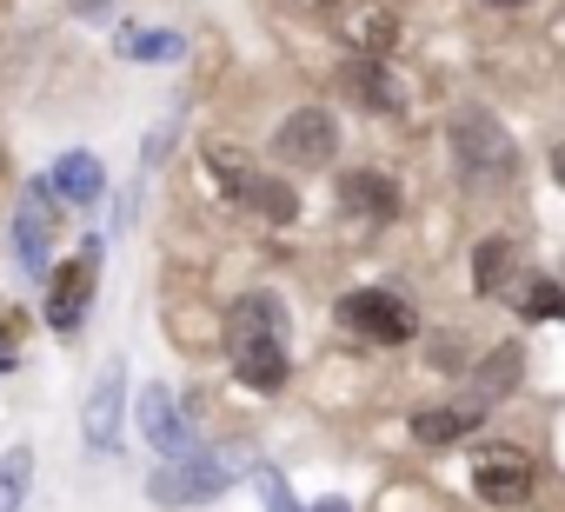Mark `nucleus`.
<instances>
[{"label":"nucleus","instance_id":"nucleus-1","mask_svg":"<svg viewBox=\"0 0 565 512\" xmlns=\"http://www.w3.org/2000/svg\"><path fill=\"white\" fill-rule=\"evenodd\" d=\"M226 353H233V373H239L246 386H259V393L287 386V313H279L273 294H246V300L233 307V340H226Z\"/></svg>","mask_w":565,"mask_h":512},{"label":"nucleus","instance_id":"nucleus-2","mask_svg":"<svg viewBox=\"0 0 565 512\" xmlns=\"http://www.w3.org/2000/svg\"><path fill=\"white\" fill-rule=\"evenodd\" d=\"M452 160H459L466 186L492 193V186H505V180H512L519 147H512V134H505L486 107H459V114H452Z\"/></svg>","mask_w":565,"mask_h":512},{"label":"nucleus","instance_id":"nucleus-3","mask_svg":"<svg viewBox=\"0 0 565 512\" xmlns=\"http://www.w3.org/2000/svg\"><path fill=\"white\" fill-rule=\"evenodd\" d=\"M239 452H186V459H173L160 479H153V499L160 505H206V499H220L233 479H239Z\"/></svg>","mask_w":565,"mask_h":512},{"label":"nucleus","instance_id":"nucleus-4","mask_svg":"<svg viewBox=\"0 0 565 512\" xmlns=\"http://www.w3.org/2000/svg\"><path fill=\"white\" fill-rule=\"evenodd\" d=\"M340 327H353V333L373 340V346H406V340L419 333L413 307H406L399 294H386V287H360V294H347V300H340Z\"/></svg>","mask_w":565,"mask_h":512},{"label":"nucleus","instance_id":"nucleus-5","mask_svg":"<svg viewBox=\"0 0 565 512\" xmlns=\"http://www.w3.org/2000/svg\"><path fill=\"white\" fill-rule=\"evenodd\" d=\"M273 153L287 160V167H327V160L340 153V127H333V114H327V107H300V114H287V120H279V134H273Z\"/></svg>","mask_w":565,"mask_h":512},{"label":"nucleus","instance_id":"nucleus-6","mask_svg":"<svg viewBox=\"0 0 565 512\" xmlns=\"http://www.w3.org/2000/svg\"><path fill=\"white\" fill-rule=\"evenodd\" d=\"M472 486L486 505H525L532 499V459L519 446H486V452H472Z\"/></svg>","mask_w":565,"mask_h":512},{"label":"nucleus","instance_id":"nucleus-7","mask_svg":"<svg viewBox=\"0 0 565 512\" xmlns=\"http://www.w3.org/2000/svg\"><path fill=\"white\" fill-rule=\"evenodd\" d=\"M47 246H54V180H28V200L14 213V253L34 280L47 274Z\"/></svg>","mask_w":565,"mask_h":512},{"label":"nucleus","instance_id":"nucleus-8","mask_svg":"<svg viewBox=\"0 0 565 512\" xmlns=\"http://www.w3.org/2000/svg\"><path fill=\"white\" fill-rule=\"evenodd\" d=\"M120 413H127V373H120V366H100V380H94V393H87V419H81L87 452H114Z\"/></svg>","mask_w":565,"mask_h":512},{"label":"nucleus","instance_id":"nucleus-9","mask_svg":"<svg viewBox=\"0 0 565 512\" xmlns=\"http://www.w3.org/2000/svg\"><path fill=\"white\" fill-rule=\"evenodd\" d=\"M87 307H94V246L81 253V260H67V267L54 274V294H47V327H54V333H74V327L87 320Z\"/></svg>","mask_w":565,"mask_h":512},{"label":"nucleus","instance_id":"nucleus-10","mask_svg":"<svg viewBox=\"0 0 565 512\" xmlns=\"http://www.w3.org/2000/svg\"><path fill=\"white\" fill-rule=\"evenodd\" d=\"M140 433H147V446H153L167 466L186 459V426H180V406H173L167 386H140Z\"/></svg>","mask_w":565,"mask_h":512},{"label":"nucleus","instance_id":"nucleus-11","mask_svg":"<svg viewBox=\"0 0 565 512\" xmlns=\"http://www.w3.org/2000/svg\"><path fill=\"white\" fill-rule=\"evenodd\" d=\"M340 213L386 226V220L399 213V186H393L386 173H347V180H340Z\"/></svg>","mask_w":565,"mask_h":512},{"label":"nucleus","instance_id":"nucleus-12","mask_svg":"<svg viewBox=\"0 0 565 512\" xmlns=\"http://www.w3.org/2000/svg\"><path fill=\"white\" fill-rule=\"evenodd\" d=\"M340 87H347L360 107H373V114H399V87L386 81L380 61H360V54H353V61L340 67Z\"/></svg>","mask_w":565,"mask_h":512},{"label":"nucleus","instance_id":"nucleus-13","mask_svg":"<svg viewBox=\"0 0 565 512\" xmlns=\"http://www.w3.org/2000/svg\"><path fill=\"white\" fill-rule=\"evenodd\" d=\"M347 41H353V54H360V61H386V54L399 47V21H393L386 8H353Z\"/></svg>","mask_w":565,"mask_h":512},{"label":"nucleus","instance_id":"nucleus-14","mask_svg":"<svg viewBox=\"0 0 565 512\" xmlns=\"http://www.w3.org/2000/svg\"><path fill=\"white\" fill-rule=\"evenodd\" d=\"M47 180H54V193H61V200H81V206H94V200L107 193V173H100V160H94V153H61V167H54Z\"/></svg>","mask_w":565,"mask_h":512},{"label":"nucleus","instance_id":"nucleus-15","mask_svg":"<svg viewBox=\"0 0 565 512\" xmlns=\"http://www.w3.org/2000/svg\"><path fill=\"white\" fill-rule=\"evenodd\" d=\"M479 419H486V406H433V413L413 419V439L419 446H452V439L479 433Z\"/></svg>","mask_w":565,"mask_h":512},{"label":"nucleus","instance_id":"nucleus-16","mask_svg":"<svg viewBox=\"0 0 565 512\" xmlns=\"http://www.w3.org/2000/svg\"><path fill=\"white\" fill-rule=\"evenodd\" d=\"M512 267H519V246H512L505 233L479 239V267H472V280H479V294H486V300H505V280H512Z\"/></svg>","mask_w":565,"mask_h":512},{"label":"nucleus","instance_id":"nucleus-17","mask_svg":"<svg viewBox=\"0 0 565 512\" xmlns=\"http://www.w3.org/2000/svg\"><path fill=\"white\" fill-rule=\"evenodd\" d=\"M206 167L226 180V200H239V206H253V193H259V167L246 160V153H233V147H206Z\"/></svg>","mask_w":565,"mask_h":512},{"label":"nucleus","instance_id":"nucleus-18","mask_svg":"<svg viewBox=\"0 0 565 512\" xmlns=\"http://www.w3.org/2000/svg\"><path fill=\"white\" fill-rule=\"evenodd\" d=\"M519 373H525V353L505 340V346H492V360L479 366V406L492 399V393H505V386H519Z\"/></svg>","mask_w":565,"mask_h":512},{"label":"nucleus","instance_id":"nucleus-19","mask_svg":"<svg viewBox=\"0 0 565 512\" xmlns=\"http://www.w3.org/2000/svg\"><path fill=\"white\" fill-rule=\"evenodd\" d=\"M28 479H34V459H28V446H8V452H0V512L28 505Z\"/></svg>","mask_w":565,"mask_h":512},{"label":"nucleus","instance_id":"nucleus-20","mask_svg":"<svg viewBox=\"0 0 565 512\" xmlns=\"http://www.w3.org/2000/svg\"><path fill=\"white\" fill-rule=\"evenodd\" d=\"M114 47H120V61H173V54H180V34H140V28H134V34H120Z\"/></svg>","mask_w":565,"mask_h":512},{"label":"nucleus","instance_id":"nucleus-21","mask_svg":"<svg viewBox=\"0 0 565 512\" xmlns=\"http://www.w3.org/2000/svg\"><path fill=\"white\" fill-rule=\"evenodd\" d=\"M519 307H525V313H532V320H565V294H558V287H552V280H532V287H525V300H519Z\"/></svg>","mask_w":565,"mask_h":512},{"label":"nucleus","instance_id":"nucleus-22","mask_svg":"<svg viewBox=\"0 0 565 512\" xmlns=\"http://www.w3.org/2000/svg\"><path fill=\"white\" fill-rule=\"evenodd\" d=\"M253 479H259V499H266V512H307V505H294V492H287V479H279L273 466H259Z\"/></svg>","mask_w":565,"mask_h":512},{"label":"nucleus","instance_id":"nucleus-23","mask_svg":"<svg viewBox=\"0 0 565 512\" xmlns=\"http://www.w3.org/2000/svg\"><path fill=\"white\" fill-rule=\"evenodd\" d=\"M287 8H294V14H327L333 0H287Z\"/></svg>","mask_w":565,"mask_h":512},{"label":"nucleus","instance_id":"nucleus-24","mask_svg":"<svg viewBox=\"0 0 565 512\" xmlns=\"http://www.w3.org/2000/svg\"><path fill=\"white\" fill-rule=\"evenodd\" d=\"M313 512H353L347 499H313Z\"/></svg>","mask_w":565,"mask_h":512},{"label":"nucleus","instance_id":"nucleus-25","mask_svg":"<svg viewBox=\"0 0 565 512\" xmlns=\"http://www.w3.org/2000/svg\"><path fill=\"white\" fill-rule=\"evenodd\" d=\"M552 173H558V186H565V140L552 147Z\"/></svg>","mask_w":565,"mask_h":512},{"label":"nucleus","instance_id":"nucleus-26","mask_svg":"<svg viewBox=\"0 0 565 512\" xmlns=\"http://www.w3.org/2000/svg\"><path fill=\"white\" fill-rule=\"evenodd\" d=\"M81 8H100V0H81Z\"/></svg>","mask_w":565,"mask_h":512}]
</instances>
